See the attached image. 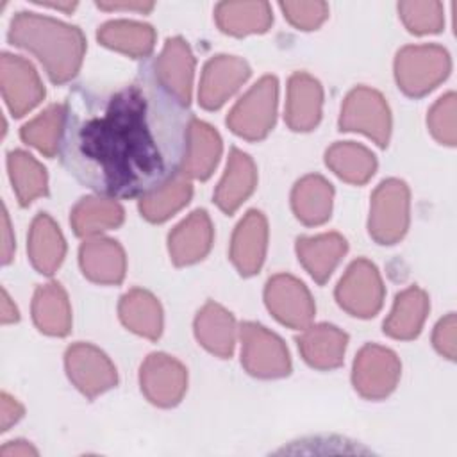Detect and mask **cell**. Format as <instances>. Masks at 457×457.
<instances>
[{
	"mask_svg": "<svg viewBox=\"0 0 457 457\" xmlns=\"http://www.w3.org/2000/svg\"><path fill=\"white\" fill-rule=\"evenodd\" d=\"M336 300L353 316H375L384 300V286L377 266L368 259L353 261L336 287Z\"/></svg>",
	"mask_w": 457,
	"mask_h": 457,
	"instance_id": "cell-8",
	"label": "cell"
},
{
	"mask_svg": "<svg viewBox=\"0 0 457 457\" xmlns=\"http://www.w3.org/2000/svg\"><path fill=\"white\" fill-rule=\"evenodd\" d=\"M241 362L259 378H277L291 371V359L284 341L259 323L241 325Z\"/></svg>",
	"mask_w": 457,
	"mask_h": 457,
	"instance_id": "cell-6",
	"label": "cell"
},
{
	"mask_svg": "<svg viewBox=\"0 0 457 457\" xmlns=\"http://www.w3.org/2000/svg\"><path fill=\"white\" fill-rule=\"evenodd\" d=\"M278 82L273 75L257 80L227 116L230 130L245 139H262L273 127L277 116Z\"/></svg>",
	"mask_w": 457,
	"mask_h": 457,
	"instance_id": "cell-4",
	"label": "cell"
},
{
	"mask_svg": "<svg viewBox=\"0 0 457 457\" xmlns=\"http://www.w3.org/2000/svg\"><path fill=\"white\" fill-rule=\"evenodd\" d=\"M96 5L105 11L123 9V11H139V12H148L154 7L152 2H96Z\"/></svg>",
	"mask_w": 457,
	"mask_h": 457,
	"instance_id": "cell-43",
	"label": "cell"
},
{
	"mask_svg": "<svg viewBox=\"0 0 457 457\" xmlns=\"http://www.w3.org/2000/svg\"><path fill=\"white\" fill-rule=\"evenodd\" d=\"M323 89L309 73H295L287 82L286 121L293 130H312L321 118Z\"/></svg>",
	"mask_w": 457,
	"mask_h": 457,
	"instance_id": "cell-18",
	"label": "cell"
},
{
	"mask_svg": "<svg viewBox=\"0 0 457 457\" xmlns=\"http://www.w3.org/2000/svg\"><path fill=\"white\" fill-rule=\"evenodd\" d=\"M0 82L7 107L14 116H23L45 96V87L34 66L20 55H2Z\"/></svg>",
	"mask_w": 457,
	"mask_h": 457,
	"instance_id": "cell-13",
	"label": "cell"
},
{
	"mask_svg": "<svg viewBox=\"0 0 457 457\" xmlns=\"http://www.w3.org/2000/svg\"><path fill=\"white\" fill-rule=\"evenodd\" d=\"M212 245V223L204 209L193 211L168 237L171 261L177 266L193 264L207 255Z\"/></svg>",
	"mask_w": 457,
	"mask_h": 457,
	"instance_id": "cell-17",
	"label": "cell"
},
{
	"mask_svg": "<svg viewBox=\"0 0 457 457\" xmlns=\"http://www.w3.org/2000/svg\"><path fill=\"white\" fill-rule=\"evenodd\" d=\"M341 130L362 132L378 146H386L391 132V114L384 96L370 87H355L345 98L339 116Z\"/></svg>",
	"mask_w": 457,
	"mask_h": 457,
	"instance_id": "cell-7",
	"label": "cell"
},
{
	"mask_svg": "<svg viewBox=\"0 0 457 457\" xmlns=\"http://www.w3.org/2000/svg\"><path fill=\"white\" fill-rule=\"evenodd\" d=\"M325 162L339 179L350 184L368 182L377 170L375 155L366 146L352 141L332 145L325 154Z\"/></svg>",
	"mask_w": 457,
	"mask_h": 457,
	"instance_id": "cell-32",
	"label": "cell"
},
{
	"mask_svg": "<svg viewBox=\"0 0 457 457\" xmlns=\"http://www.w3.org/2000/svg\"><path fill=\"white\" fill-rule=\"evenodd\" d=\"M195 59L182 37H170L155 62V79L161 86L187 107L191 100Z\"/></svg>",
	"mask_w": 457,
	"mask_h": 457,
	"instance_id": "cell-15",
	"label": "cell"
},
{
	"mask_svg": "<svg viewBox=\"0 0 457 457\" xmlns=\"http://www.w3.org/2000/svg\"><path fill=\"white\" fill-rule=\"evenodd\" d=\"M428 312V296L418 286L396 295L395 305L384 321V332L395 339H412L420 334Z\"/></svg>",
	"mask_w": 457,
	"mask_h": 457,
	"instance_id": "cell-28",
	"label": "cell"
},
{
	"mask_svg": "<svg viewBox=\"0 0 457 457\" xmlns=\"http://www.w3.org/2000/svg\"><path fill=\"white\" fill-rule=\"evenodd\" d=\"M0 453L4 457H25V455H37V450L27 441H12L5 445Z\"/></svg>",
	"mask_w": 457,
	"mask_h": 457,
	"instance_id": "cell-44",
	"label": "cell"
},
{
	"mask_svg": "<svg viewBox=\"0 0 457 457\" xmlns=\"http://www.w3.org/2000/svg\"><path fill=\"white\" fill-rule=\"evenodd\" d=\"M409 227V187L403 180L380 182L371 196L368 220L370 236L380 245H393L403 237Z\"/></svg>",
	"mask_w": 457,
	"mask_h": 457,
	"instance_id": "cell-5",
	"label": "cell"
},
{
	"mask_svg": "<svg viewBox=\"0 0 457 457\" xmlns=\"http://www.w3.org/2000/svg\"><path fill=\"white\" fill-rule=\"evenodd\" d=\"M32 318L48 336H66L71 327V309L66 291L57 282L39 286L32 300Z\"/></svg>",
	"mask_w": 457,
	"mask_h": 457,
	"instance_id": "cell-27",
	"label": "cell"
},
{
	"mask_svg": "<svg viewBox=\"0 0 457 457\" xmlns=\"http://www.w3.org/2000/svg\"><path fill=\"white\" fill-rule=\"evenodd\" d=\"M98 41L130 57H145L154 50L155 32L148 23L130 20H112L100 27Z\"/></svg>",
	"mask_w": 457,
	"mask_h": 457,
	"instance_id": "cell-31",
	"label": "cell"
},
{
	"mask_svg": "<svg viewBox=\"0 0 457 457\" xmlns=\"http://www.w3.org/2000/svg\"><path fill=\"white\" fill-rule=\"evenodd\" d=\"M193 116L148 70L114 89H75L64 105L61 159L107 196L146 195L182 171Z\"/></svg>",
	"mask_w": 457,
	"mask_h": 457,
	"instance_id": "cell-1",
	"label": "cell"
},
{
	"mask_svg": "<svg viewBox=\"0 0 457 457\" xmlns=\"http://www.w3.org/2000/svg\"><path fill=\"white\" fill-rule=\"evenodd\" d=\"M255 182L257 171L252 157L237 148H232L225 173L214 193L216 205L223 212L232 214L250 196Z\"/></svg>",
	"mask_w": 457,
	"mask_h": 457,
	"instance_id": "cell-19",
	"label": "cell"
},
{
	"mask_svg": "<svg viewBox=\"0 0 457 457\" xmlns=\"http://www.w3.org/2000/svg\"><path fill=\"white\" fill-rule=\"evenodd\" d=\"M195 334L204 348L218 357H230L236 343V321L228 311L207 302L196 314Z\"/></svg>",
	"mask_w": 457,
	"mask_h": 457,
	"instance_id": "cell-23",
	"label": "cell"
},
{
	"mask_svg": "<svg viewBox=\"0 0 457 457\" xmlns=\"http://www.w3.org/2000/svg\"><path fill=\"white\" fill-rule=\"evenodd\" d=\"M139 384L145 396L159 405L171 407L180 402L187 386L186 368L166 353H150L139 370Z\"/></svg>",
	"mask_w": 457,
	"mask_h": 457,
	"instance_id": "cell-12",
	"label": "cell"
},
{
	"mask_svg": "<svg viewBox=\"0 0 457 457\" xmlns=\"http://www.w3.org/2000/svg\"><path fill=\"white\" fill-rule=\"evenodd\" d=\"M455 330H457V320H455V314L450 312L443 320H439L432 336L436 350L452 361L455 359V348H457Z\"/></svg>",
	"mask_w": 457,
	"mask_h": 457,
	"instance_id": "cell-40",
	"label": "cell"
},
{
	"mask_svg": "<svg viewBox=\"0 0 457 457\" xmlns=\"http://www.w3.org/2000/svg\"><path fill=\"white\" fill-rule=\"evenodd\" d=\"M221 155V137L220 134L205 121L193 118L189 127L187 152L184 157L182 171L193 179H207Z\"/></svg>",
	"mask_w": 457,
	"mask_h": 457,
	"instance_id": "cell-25",
	"label": "cell"
},
{
	"mask_svg": "<svg viewBox=\"0 0 457 457\" xmlns=\"http://www.w3.org/2000/svg\"><path fill=\"white\" fill-rule=\"evenodd\" d=\"M264 300L271 314L291 328H305L314 318V302L309 289L291 275L271 277L264 289Z\"/></svg>",
	"mask_w": 457,
	"mask_h": 457,
	"instance_id": "cell-11",
	"label": "cell"
},
{
	"mask_svg": "<svg viewBox=\"0 0 457 457\" xmlns=\"http://www.w3.org/2000/svg\"><path fill=\"white\" fill-rule=\"evenodd\" d=\"M455 93L443 95L430 109L427 123L432 136L448 146H453L457 141V129H455Z\"/></svg>",
	"mask_w": 457,
	"mask_h": 457,
	"instance_id": "cell-38",
	"label": "cell"
},
{
	"mask_svg": "<svg viewBox=\"0 0 457 457\" xmlns=\"http://www.w3.org/2000/svg\"><path fill=\"white\" fill-rule=\"evenodd\" d=\"M80 268L98 284H120L125 275L123 248L109 237H93L80 246Z\"/></svg>",
	"mask_w": 457,
	"mask_h": 457,
	"instance_id": "cell-20",
	"label": "cell"
},
{
	"mask_svg": "<svg viewBox=\"0 0 457 457\" xmlns=\"http://www.w3.org/2000/svg\"><path fill=\"white\" fill-rule=\"evenodd\" d=\"M18 320V309L11 302L5 291H2V323H11Z\"/></svg>",
	"mask_w": 457,
	"mask_h": 457,
	"instance_id": "cell-45",
	"label": "cell"
},
{
	"mask_svg": "<svg viewBox=\"0 0 457 457\" xmlns=\"http://www.w3.org/2000/svg\"><path fill=\"white\" fill-rule=\"evenodd\" d=\"M23 416V407L9 396L7 393H2V402H0V427L2 430H9L11 425H14L20 418Z\"/></svg>",
	"mask_w": 457,
	"mask_h": 457,
	"instance_id": "cell-41",
	"label": "cell"
},
{
	"mask_svg": "<svg viewBox=\"0 0 457 457\" xmlns=\"http://www.w3.org/2000/svg\"><path fill=\"white\" fill-rule=\"evenodd\" d=\"M64 127V105L54 104L46 107L37 118L25 123L21 129V139L37 148L46 157H52L59 145Z\"/></svg>",
	"mask_w": 457,
	"mask_h": 457,
	"instance_id": "cell-36",
	"label": "cell"
},
{
	"mask_svg": "<svg viewBox=\"0 0 457 457\" xmlns=\"http://www.w3.org/2000/svg\"><path fill=\"white\" fill-rule=\"evenodd\" d=\"M66 252L64 237L57 223L45 212L37 214L29 232V257L32 266L45 275H52L62 262Z\"/></svg>",
	"mask_w": 457,
	"mask_h": 457,
	"instance_id": "cell-24",
	"label": "cell"
},
{
	"mask_svg": "<svg viewBox=\"0 0 457 457\" xmlns=\"http://www.w3.org/2000/svg\"><path fill=\"white\" fill-rule=\"evenodd\" d=\"M120 318L132 332L157 339L162 330V311L157 298L145 289H130L120 300Z\"/></svg>",
	"mask_w": 457,
	"mask_h": 457,
	"instance_id": "cell-30",
	"label": "cell"
},
{
	"mask_svg": "<svg viewBox=\"0 0 457 457\" xmlns=\"http://www.w3.org/2000/svg\"><path fill=\"white\" fill-rule=\"evenodd\" d=\"M400 370L395 352L380 345H366L353 361V387L368 400L386 398L396 387Z\"/></svg>",
	"mask_w": 457,
	"mask_h": 457,
	"instance_id": "cell-9",
	"label": "cell"
},
{
	"mask_svg": "<svg viewBox=\"0 0 457 457\" xmlns=\"http://www.w3.org/2000/svg\"><path fill=\"white\" fill-rule=\"evenodd\" d=\"M193 195V186L184 173H177L161 187L146 193L139 200V212L148 221H164L182 209Z\"/></svg>",
	"mask_w": 457,
	"mask_h": 457,
	"instance_id": "cell-33",
	"label": "cell"
},
{
	"mask_svg": "<svg viewBox=\"0 0 457 457\" xmlns=\"http://www.w3.org/2000/svg\"><path fill=\"white\" fill-rule=\"evenodd\" d=\"M273 21L266 2H223L216 7L218 27L232 36L266 32Z\"/></svg>",
	"mask_w": 457,
	"mask_h": 457,
	"instance_id": "cell-29",
	"label": "cell"
},
{
	"mask_svg": "<svg viewBox=\"0 0 457 457\" xmlns=\"http://www.w3.org/2000/svg\"><path fill=\"white\" fill-rule=\"evenodd\" d=\"M121 221V205L105 196H86L71 211V225L79 236H93L114 228Z\"/></svg>",
	"mask_w": 457,
	"mask_h": 457,
	"instance_id": "cell-34",
	"label": "cell"
},
{
	"mask_svg": "<svg viewBox=\"0 0 457 457\" xmlns=\"http://www.w3.org/2000/svg\"><path fill=\"white\" fill-rule=\"evenodd\" d=\"M450 66V55L439 45L405 46L395 59V77L405 95L421 96L446 79Z\"/></svg>",
	"mask_w": 457,
	"mask_h": 457,
	"instance_id": "cell-3",
	"label": "cell"
},
{
	"mask_svg": "<svg viewBox=\"0 0 457 457\" xmlns=\"http://www.w3.org/2000/svg\"><path fill=\"white\" fill-rule=\"evenodd\" d=\"M250 77V66L246 61L234 55L212 57L202 73L198 102L205 109L221 107Z\"/></svg>",
	"mask_w": 457,
	"mask_h": 457,
	"instance_id": "cell-14",
	"label": "cell"
},
{
	"mask_svg": "<svg viewBox=\"0 0 457 457\" xmlns=\"http://www.w3.org/2000/svg\"><path fill=\"white\" fill-rule=\"evenodd\" d=\"M296 253L309 275L323 284L346 253V239L337 232L298 237Z\"/></svg>",
	"mask_w": 457,
	"mask_h": 457,
	"instance_id": "cell-22",
	"label": "cell"
},
{
	"mask_svg": "<svg viewBox=\"0 0 457 457\" xmlns=\"http://www.w3.org/2000/svg\"><path fill=\"white\" fill-rule=\"evenodd\" d=\"M266 218L261 211L252 209L237 223L230 243V259L241 275L248 277L261 270L266 255Z\"/></svg>",
	"mask_w": 457,
	"mask_h": 457,
	"instance_id": "cell-16",
	"label": "cell"
},
{
	"mask_svg": "<svg viewBox=\"0 0 457 457\" xmlns=\"http://www.w3.org/2000/svg\"><path fill=\"white\" fill-rule=\"evenodd\" d=\"M7 168L12 187L21 205L46 195V170L27 152L14 150L7 155Z\"/></svg>",
	"mask_w": 457,
	"mask_h": 457,
	"instance_id": "cell-35",
	"label": "cell"
},
{
	"mask_svg": "<svg viewBox=\"0 0 457 457\" xmlns=\"http://www.w3.org/2000/svg\"><path fill=\"white\" fill-rule=\"evenodd\" d=\"M66 371L70 380L87 398L111 389L118 382L116 368L109 357L93 345L77 343L66 350Z\"/></svg>",
	"mask_w": 457,
	"mask_h": 457,
	"instance_id": "cell-10",
	"label": "cell"
},
{
	"mask_svg": "<svg viewBox=\"0 0 457 457\" xmlns=\"http://www.w3.org/2000/svg\"><path fill=\"white\" fill-rule=\"evenodd\" d=\"M43 5H50V7H54V9H62V11H71L73 7H75V2H66V4H62V2H41Z\"/></svg>",
	"mask_w": 457,
	"mask_h": 457,
	"instance_id": "cell-46",
	"label": "cell"
},
{
	"mask_svg": "<svg viewBox=\"0 0 457 457\" xmlns=\"http://www.w3.org/2000/svg\"><path fill=\"white\" fill-rule=\"evenodd\" d=\"M9 41L32 52L55 84L77 75L86 52L84 36L77 27L34 12H18L12 18Z\"/></svg>",
	"mask_w": 457,
	"mask_h": 457,
	"instance_id": "cell-2",
	"label": "cell"
},
{
	"mask_svg": "<svg viewBox=\"0 0 457 457\" xmlns=\"http://www.w3.org/2000/svg\"><path fill=\"white\" fill-rule=\"evenodd\" d=\"M334 187L321 175H307L300 179L291 195L296 218L305 225H321L330 218Z\"/></svg>",
	"mask_w": 457,
	"mask_h": 457,
	"instance_id": "cell-26",
	"label": "cell"
},
{
	"mask_svg": "<svg viewBox=\"0 0 457 457\" xmlns=\"http://www.w3.org/2000/svg\"><path fill=\"white\" fill-rule=\"evenodd\" d=\"M14 253V237L11 236V223L7 211H2V261L4 264H9Z\"/></svg>",
	"mask_w": 457,
	"mask_h": 457,
	"instance_id": "cell-42",
	"label": "cell"
},
{
	"mask_svg": "<svg viewBox=\"0 0 457 457\" xmlns=\"http://www.w3.org/2000/svg\"><path fill=\"white\" fill-rule=\"evenodd\" d=\"M280 9L289 23L302 30L320 27L328 16V5L325 2H282Z\"/></svg>",
	"mask_w": 457,
	"mask_h": 457,
	"instance_id": "cell-39",
	"label": "cell"
},
{
	"mask_svg": "<svg viewBox=\"0 0 457 457\" xmlns=\"http://www.w3.org/2000/svg\"><path fill=\"white\" fill-rule=\"evenodd\" d=\"M398 12L405 27L414 34L439 32L445 23L441 2H400Z\"/></svg>",
	"mask_w": 457,
	"mask_h": 457,
	"instance_id": "cell-37",
	"label": "cell"
},
{
	"mask_svg": "<svg viewBox=\"0 0 457 457\" xmlns=\"http://www.w3.org/2000/svg\"><path fill=\"white\" fill-rule=\"evenodd\" d=\"M296 341L307 364L318 370H332L343 362L348 336L334 325L320 323L309 327Z\"/></svg>",
	"mask_w": 457,
	"mask_h": 457,
	"instance_id": "cell-21",
	"label": "cell"
}]
</instances>
